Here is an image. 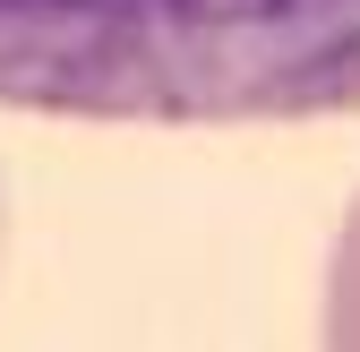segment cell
Segmentation results:
<instances>
[{
	"mask_svg": "<svg viewBox=\"0 0 360 352\" xmlns=\"http://www.w3.org/2000/svg\"><path fill=\"white\" fill-rule=\"evenodd\" d=\"M326 352H360V198L326 258Z\"/></svg>",
	"mask_w": 360,
	"mask_h": 352,
	"instance_id": "cell-2",
	"label": "cell"
},
{
	"mask_svg": "<svg viewBox=\"0 0 360 352\" xmlns=\"http://www.w3.org/2000/svg\"><path fill=\"white\" fill-rule=\"evenodd\" d=\"M0 103L52 120H343L360 0H0Z\"/></svg>",
	"mask_w": 360,
	"mask_h": 352,
	"instance_id": "cell-1",
	"label": "cell"
}]
</instances>
